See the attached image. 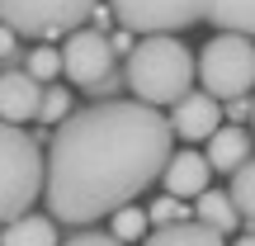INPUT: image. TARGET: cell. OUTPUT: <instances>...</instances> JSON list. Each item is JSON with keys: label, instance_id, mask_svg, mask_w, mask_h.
I'll return each instance as SVG.
<instances>
[{"label": "cell", "instance_id": "25", "mask_svg": "<svg viewBox=\"0 0 255 246\" xmlns=\"http://www.w3.org/2000/svg\"><path fill=\"white\" fill-rule=\"evenodd\" d=\"M251 119H255V114H251Z\"/></svg>", "mask_w": 255, "mask_h": 246}, {"label": "cell", "instance_id": "2", "mask_svg": "<svg viewBox=\"0 0 255 246\" xmlns=\"http://www.w3.org/2000/svg\"><path fill=\"white\" fill-rule=\"evenodd\" d=\"M199 81V57L180 43V38H142L128 52V85H132L137 104H180Z\"/></svg>", "mask_w": 255, "mask_h": 246}, {"label": "cell", "instance_id": "22", "mask_svg": "<svg viewBox=\"0 0 255 246\" xmlns=\"http://www.w3.org/2000/svg\"><path fill=\"white\" fill-rule=\"evenodd\" d=\"M246 114H255V104H251V100H227L222 119H246Z\"/></svg>", "mask_w": 255, "mask_h": 246}, {"label": "cell", "instance_id": "6", "mask_svg": "<svg viewBox=\"0 0 255 246\" xmlns=\"http://www.w3.org/2000/svg\"><path fill=\"white\" fill-rule=\"evenodd\" d=\"M62 76L76 81L81 90L109 95L119 85V57H114V43L95 28H76L62 43Z\"/></svg>", "mask_w": 255, "mask_h": 246}, {"label": "cell", "instance_id": "12", "mask_svg": "<svg viewBox=\"0 0 255 246\" xmlns=\"http://www.w3.org/2000/svg\"><path fill=\"white\" fill-rule=\"evenodd\" d=\"M0 246H57V228L43 213H24L0 232Z\"/></svg>", "mask_w": 255, "mask_h": 246}, {"label": "cell", "instance_id": "7", "mask_svg": "<svg viewBox=\"0 0 255 246\" xmlns=\"http://www.w3.org/2000/svg\"><path fill=\"white\" fill-rule=\"evenodd\" d=\"M109 9L128 33H146V38H170L208 19V0H109Z\"/></svg>", "mask_w": 255, "mask_h": 246}, {"label": "cell", "instance_id": "13", "mask_svg": "<svg viewBox=\"0 0 255 246\" xmlns=\"http://www.w3.org/2000/svg\"><path fill=\"white\" fill-rule=\"evenodd\" d=\"M208 24H218L222 33H255V0H208Z\"/></svg>", "mask_w": 255, "mask_h": 246}, {"label": "cell", "instance_id": "8", "mask_svg": "<svg viewBox=\"0 0 255 246\" xmlns=\"http://www.w3.org/2000/svg\"><path fill=\"white\" fill-rule=\"evenodd\" d=\"M218 128H222V104L213 100V95H203V90H189L170 114V133L184 137V142H203V137H213Z\"/></svg>", "mask_w": 255, "mask_h": 246}, {"label": "cell", "instance_id": "18", "mask_svg": "<svg viewBox=\"0 0 255 246\" xmlns=\"http://www.w3.org/2000/svg\"><path fill=\"white\" fill-rule=\"evenodd\" d=\"M142 232H146V213H142V209H132V204H128V209L114 213V237H119L123 246H128V242H137Z\"/></svg>", "mask_w": 255, "mask_h": 246}, {"label": "cell", "instance_id": "11", "mask_svg": "<svg viewBox=\"0 0 255 246\" xmlns=\"http://www.w3.org/2000/svg\"><path fill=\"white\" fill-rule=\"evenodd\" d=\"M203 156H208L213 171H227V175L241 171V166L251 161V133H241L237 123H222L218 133L208 137V152H203Z\"/></svg>", "mask_w": 255, "mask_h": 246}, {"label": "cell", "instance_id": "3", "mask_svg": "<svg viewBox=\"0 0 255 246\" xmlns=\"http://www.w3.org/2000/svg\"><path fill=\"white\" fill-rule=\"evenodd\" d=\"M47 156L24 128L0 123V223H14L43 199Z\"/></svg>", "mask_w": 255, "mask_h": 246}, {"label": "cell", "instance_id": "10", "mask_svg": "<svg viewBox=\"0 0 255 246\" xmlns=\"http://www.w3.org/2000/svg\"><path fill=\"white\" fill-rule=\"evenodd\" d=\"M208 156L203 152H170V161H165V194L170 199H199V194H208Z\"/></svg>", "mask_w": 255, "mask_h": 246}, {"label": "cell", "instance_id": "1", "mask_svg": "<svg viewBox=\"0 0 255 246\" xmlns=\"http://www.w3.org/2000/svg\"><path fill=\"white\" fill-rule=\"evenodd\" d=\"M170 119L137 100H104L66 114L47 147L43 199L57 223L90 228L156 185L170 161Z\"/></svg>", "mask_w": 255, "mask_h": 246}, {"label": "cell", "instance_id": "19", "mask_svg": "<svg viewBox=\"0 0 255 246\" xmlns=\"http://www.w3.org/2000/svg\"><path fill=\"white\" fill-rule=\"evenodd\" d=\"M66 114H71V95H66L62 85H47L43 104H38V119H43V123H62Z\"/></svg>", "mask_w": 255, "mask_h": 246}, {"label": "cell", "instance_id": "21", "mask_svg": "<svg viewBox=\"0 0 255 246\" xmlns=\"http://www.w3.org/2000/svg\"><path fill=\"white\" fill-rule=\"evenodd\" d=\"M62 246H123L114 232H76L71 242H62Z\"/></svg>", "mask_w": 255, "mask_h": 246}, {"label": "cell", "instance_id": "24", "mask_svg": "<svg viewBox=\"0 0 255 246\" xmlns=\"http://www.w3.org/2000/svg\"><path fill=\"white\" fill-rule=\"evenodd\" d=\"M237 246H255V237H241V242H237Z\"/></svg>", "mask_w": 255, "mask_h": 246}, {"label": "cell", "instance_id": "17", "mask_svg": "<svg viewBox=\"0 0 255 246\" xmlns=\"http://www.w3.org/2000/svg\"><path fill=\"white\" fill-rule=\"evenodd\" d=\"M24 71L33 76L38 85H43V81H52V76H62V52H57V47H33Z\"/></svg>", "mask_w": 255, "mask_h": 246}, {"label": "cell", "instance_id": "5", "mask_svg": "<svg viewBox=\"0 0 255 246\" xmlns=\"http://www.w3.org/2000/svg\"><path fill=\"white\" fill-rule=\"evenodd\" d=\"M100 9V0H0V24L24 38L76 33Z\"/></svg>", "mask_w": 255, "mask_h": 246}, {"label": "cell", "instance_id": "14", "mask_svg": "<svg viewBox=\"0 0 255 246\" xmlns=\"http://www.w3.org/2000/svg\"><path fill=\"white\" fill-rule=\"evenodd\" d=\"M142 246H222V237L203 223H175V228H161L151 232Z\"/></svg>", "mask_w": 255, "mask_h": 246}, {"label": "cell", "instance_id": "15", "mask_svg": "<svg viewBox=\"0 0 255 246\" xmlns=\"http://www.w3.org/2000/svg\"><path fill=\"white\" fill-rule=\"evenodd\" d=\"M199 223H203V228H213V232L222 237V232H237L241 213H237V204H232L227 194L208 190V194H199Z\"/></svg>", "mask_w": 255, "mask_h": 246}, {"label": "cell", "instance_id": "16", "mask_svg": "<svg viewBox=\"0 0 255 246\" xmlns=\"http://www.w3.org/2000/svg\"><path fill=\"white\" fill-rule=\"evenodd\" d=\"M227 199L237 204L241 218H251V223H255V156L241 166V171H232V190H227Z\"/></svg>", "mask_w": 255, "mask_h": 246}, {"label": "cell", "instance_id": "4", "mask_svg": "<svg viewBox=\"0 0 255 246\" xmlns=\"http://www.w3.org/2000/svg\"><path fill=\"white\" fill-rule=\"evenodd\" d=\"M199 81L213 100H246L255 90V43L241 33H218L199 57Z\"/></svg>", "mask_w": 255, "mask_h": 246}, {"label": "cell", "instance_id": "9", "mask_svg": "<svg viewBox=\"0 0 255 246\" xmlns=\"http://www.w3.org/2000/svg\"><path fill=\"white\" fill-rule=\"evenodd\" d=\"M38 104H43V85L28 71H0V123H28L38 119Z\"/></svg>", "mask_w": 255, "mask_h": 246}, {"label": "cell", "instance_id": "23", "mask_svg": "<svg viewBox=\"0 0 255 246\" xmlns=\"http://www.w3.org/2000/svg\"><path fill=\"white\" fill-rule=\"evenodd\" d=\"M9 57H14V33L0 24V62H9Z\"/></svg>", "mask_w": 255, "mask_h": 246}, {"label": "cell", "instance_id": "20", "mask_svg": "<svg viewBox=\"0 0 255 246\" xmlns=\"http://www.w3.org/2000/svg\"><path fill=\"white\" fill-rule=\"evenodd\" d=\"M146 223H156V228H175V223H180V199L161 194V199L151 204V213H146Z\"/></svg>", "mask_w": 255, "mask_h": 246}]
</instances>
